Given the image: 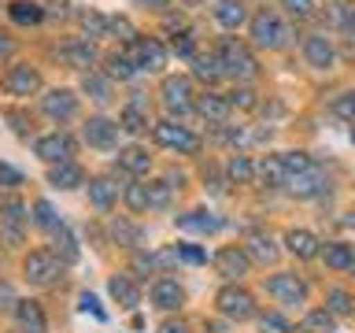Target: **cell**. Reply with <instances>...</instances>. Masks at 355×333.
<instances>
[{
  "label": "cell",
  "instance_id": "7a4b0ae2",
  "mask_svg": "<svg viewBox=\"0 0 355 333\" xmlns=\"http://www.w3.org/2000/svg\"><path fill=\"white\" fill-rule=\"evenodd\" d=\"M288 37H293V30H288L277 15H270V11H259V15L252 19V41L259 44V49H285Z\"/></svg>",
  "mask_w": 355,
  "mask_h": 333
},
{
  "label": "cell",
  "instance_id": "f907efd6",
  "mask_svg": "<svg viewBox=\"0 0 355 333\" xmlns=\"http://www.w3.org/2000/svg\"><path fill=\"white\" fill-rule=\"evenodd\" d=\"M282 4H285L288 11H293L296 19H307L311 11H315V0H282Z\"/></svg>",
  "mask_w": 355,
  "mask_h": 333
},
{
  "label": "cell",
  "instance_id": "7c38bea8",
  "mask_svg": "<svg viewBox=\"0 0 355 333\" xmlns=\"http://www.w3.org/2000/svg\"><path fill=\"white\" fill-rule=\"evenodd\" d=\"M152 304L159 311H178L185 304V289L174 282V278H159V282L152 285Z\"/></svg>",
  "mask_w": 355,
  "mask_h": 333
},
{
  "label": "cell",
  "instance_id": "d590c367",
  "mask_svg": "<svg viewBox=\"0 0 355 333\" xmlns=\"http://www.w3.org/2000/svg\"><path fill=\"white\" fill-rule=\"evenodd\" d=\"M82 89H85L93 100H100V104H104V100H111V82H107L104 74H96V71H89V74L82 78Z\"/></svg>",
  "mask_w": 355,
  "mask_h": 333
},
{
  "label": "cell",
  "instance_id": "bcb514c9",
  "mask_svg": "<svg viewBox=\"0 0 355 333\" xmlns=\"http://www.w3.org/2000/svg\"><path fill=\"white\" fill-rule=\"evenodd\" d=\"M0 219H4V222H26V207H22V200H4V204H0Z\"/></svg>",
  "mask_w": 355,
  "mask_h": 333
},
{
  "label": "cell",
  "instance_id": "7402d4cb",
  "mask_svg": "<svg viewBox=\"0 0 355 333\" xmlns=\"http://www.w3.org/2000/svg\"><path fill=\"white\" fill-rule=\"evenodd\" d=\"M178 226L193 230V233H215L222 230V219L211 215V211H189V215H178Z\"/></svg>",
  "mask_w": 355,
  "mask_h": 333
},
{
  "label": "cell",
  "instance_id": "836d02e7",
  "mask_svg": "<svg viewBox=\"0 0 355 333\" xmlns=\"http://www.w3.org/2000/svg\"><path fill=\"white\" fill-rule=\"evenodd\" d=\"M226 174H230V182H237V185H248L252 178H255V166L248 155H233V160L226 163Z\"/></svg>",
  "mask_w": 355,
  "mask_h": 333
},
{
  "label": "cell",
  "instance_id": "4dcf8cb0",
  "mask_svg": "<svg viewBox=\"0 0 355 333\" xmlns=\"http://www.w3.org/2000/svg\"><path fill=\"white\" fill-rule=\"evenodd\" d=\"M252 255V259H259V263H274L277 259V248H274V241L266 237V233H252L248 237V248H244Z\"/></svg>",
  "mask_w": 355,
  "mask_h": 333
},
{
  "label": "cell",
  "instance_id": "ee69618b",
  "mask_svg": "<svg viewBox=\"0 0 355 333\" xmlns=\"http://www.w3.org/2000/svg\"><path fill=\"white\" fill-rule=\"evenodd\" d=\"M333 115L355 122V93H340L337 100H333Z\"/></svg>",
  "mask_w": 355,
  "mask_h": 333
},
{
  "label": "cell",
  "instance_id": "8992f818",
  "mask_svg": "<svg viewBox=\"0 0 355 333\" xmlns=\"http://www.w3.org/2000/svg\"><path fill=\"white\" fill-rule=\"evenodd\" d=\"M0 89H4L8 96H30V93H37V89H41V74H37V67H30V63H15V67H8L4 78H0Z\"/></svg>",
  "mask_w": 355,
  "mask_h": 333
},
{
  "label": "cell",
  "instance_id": "44dd1931",
  "mask_svg": "<svg viewBox=\"0 0 355 333\" xmlns=\"http://www.w3.org/2000/svg\"><path fill=\"white\" fill-rule=\"evenodd\" d=\"M107 289H111V296L119 300V307H126V311H133V307L141 304V289L133 285V278H126V274L111 278V282H107Z\"/></svg>",
  "mask_w": 355,
  "mask_h": 333
},
{
  "label": "cell",
  "instance_id": "816d5d0a",
  "mask_svg": "<svg viewBox=\"0 0 355 333\" xmlns=\"http://www.w3.org/2000/svg\"><path fill=\"white\" fill-rule=\"evenodd\" d=\"M178 259H185V263H204L207 255L196 248V244H178Z\"/></svg>",
  "mask_w": 355,
  "mask_h": 333
},
{
  "label": "cell",
  "instance_id": "d6986e66",
  "mask_svg": "<svg viewBox=\"0 0 355 333\" xmlns=\"http://www.w3.org/2000/svg\"><path fill=\"white\" fill-rule=\"evenodd\" d=\"M82 182H85V174L78 163H52L49 166V185H55V189H78Z\"/></svg>",
  "mask_w": 355,
  "mask_h": 333
},
{
  "label": "cell",
  "instance_id": "7bdbcfd3",
  "mask_svg": "<svg viewBox=\"0 0 355 333\" xmlns=\"http://www.w3.org/2000/svg\"><path fill=\"white\" fill-rule=\"evenodd\" d=\"M166 204H171V185H166V182H148V207L159 211Z\"/></svg>",
  "mask_w": 355,
  "mask_h": 333
},
{
  "label": "cell",
  "instance_id": "f546056e",
  "mask_svg": "<svg viewBox=\"0 0 355 333\" xmlns=\"http://www.w3.org/2000/svg\"><path fill=\"white\" fill-rule=\"evenodd\" d=\"M255 174H259L270 189H277V185H285V182H288V174H285V166H282V155H266Z\"/></svg>",
  "mask_w": 355,
  "mask_h": 333
},
{
  "label": "cell",
  "instance_id": "681fc988",
  "mask_svg": "<svg viewBox=\"0 0 355 333\" xmlns=\"http://www.w3.org/2000/svg\"><path fill=\"white\" fill-rule=\"evenodd\" d=\"M82 26H85V33H89V37H104V30H107V19H100V15H93V11H89V15H82Z\"/></svg>",
  "mask_w": 355,
  "mask_h": 333
},
{
  "label": "cell",
  "instance_id": "603a6c76",
  "mask_svg": "<svg viewBox=\"0 0 355 333\" xmlns=\"http://www.w3.org/2000/svg\"><path fill=\"white\" fill-rule=\"evenodd\" d=\"M215 19H218V26H226V30H237L244 26V19H248V11H244L241 0H218L215 4Z\"/></svg>",
  "mask_w": 355,
  "mask_h": 333
},
{
  "label": "cell",
  "instance_id": "5bb4252c",
  "mask_svg": "<svg viewBox=\"0 0 355 333\" xmlns=\"http://www.w3.org/2000/svg\"><path fill=\"white\" fill-rule=\"evenodd\" d=\"M215 266H218V274H226V278H244L252 266V255L244 248H222L215 255Z\"/></svg>",
  "mask_w": 355,
  "mask_h": 333
},
{
  "label": "cell",
  "instance_id": "ac0fdd59",
  "mask_svg": "<svg viewBox=\"0 0 355 333\" xmlns=\"http://www.w3.org/2000/svg\"><path fill=\"white\" fill-rule=\"evenodd\" d=\"M15 318H19L22 333H44V326H49L41 304H33V300H19V304H15Z\"/></svg>",
  "mask_w": 355,
  "mask_h": 333
},
{
  "label": "cell",
  "instance_id": "4fadbf2b",
  "mask_svg": "<svg viewBox=\"0 0 355 333\" xmlns=\"http://www.w3.org/2000/svg\"><path fill=\"white\" fill-rule=\"evenodd\" d=\"M41 108H44L49 119H71L78 111V96L71 93V89H52V93H44Z\"/></svg>",
  "mask_w": 355,
  "mask_h": 333
},
{
  "label": "cell",
  "instance_id": "f1b7e54d",
  "mask_svg": "<svg viewBox=\"0 0 355 333\" xmlns=\"http://www.w3.org/2000/svg\"><path fill=\"white\" fill-rule=\"evenodd\" d=\"M322 255H326V266H333V271H355V252L348 244H326Z\"/></svg>",
  "mask_w": 355,
  "mask_h": 333
},
{
  "label": "cell",
  "instance_id": "5b68a950",
  "mask_svg": "<svg viewBox=\"0 0 355 333\" xmlns=\"http://www.w3.org/2000/svg\"><path fill=\"white\" fill-rule=\"evenodd\" d=\"M215 304H218V311H222L226 318H237V322H244V318H252V315H255V300H252L248 289H241V285L218 289Z\"/></svg>",
  "mask_w": 355,
  "mask_h": 333
},
{
  "label": "cell",
  "instance_id": "6f0895ef",
  "mask_svg": "<svg viewBox=\"0 0 355 333\" xmlns=\"http://www.w3.org/2000/svg\"><path fill=\"white\" fill-rule=\"evenodd\" d=\"M82 307H85V311H93L96 318H104V311H100V304H96V296H89V293H85V296H82Z\"/></svg>",
  "mask_w": 355,
  "mask_h": 333
},
{
  "label": "cell",
  "instance_id": "d4e9b609",
  "mask_svg": "<svg viewBox=\"0 0 355 333\" xmlns=\"http://www.w3.org/2000/svg\"><path fill=\"white\" fill-rule=\"evenodd\" d=\"M115 193H119V185H111L107 178H93V182H89V200H93L96 211H111Z\"/></svg>",
  "mask_w": 355,
  "mask_h": 333
},
{
  "label": "cell",
  "instance_id": "e0dca14e",
  "mask_svg": "<svg viewBox=\"0 0 355 333\" xmlns=\"http://www.w3.org/2000/svg\"><path fill=\"white\" fill-rule=\"evenodd\" d=\"M193 108H196L204 119H211V122H222V119L230 115V96L211 93V89H207V93H200V96H196V104H193Z\"/></svg>",
  "mask_w": 355,
  "mask_h": 333
},
{
  "label": "cell",
  "instance_id": "4316f807",
  "mask_svg": "<svg viewBox=\"0 0 355 333\" xmlns=\"http://www.w3.org/2000/svg\"><path fill=\"white\" fill-rule=\"evenodd\" d=\"M52 237H55V259L60 263H78V241H74V233L67 230V226H60V230H52Z\"/></svg>",
  "mask_w": 355,
  "mask_h": 333
},
{
  "label": "cell",
  "instance_id": "c3c4849f",
  "mask_svg": "<svg viewBox=\"0 0 355 333\" xmlns=\"http://www.w3.org/2000/svg\"><path fill=\"white\" fill-rule=\"evenodd\" d=\"M230 108L252 111L255 108V93H252V89H233V93H230Z\"/></svg>",
  "mask_w": 355,
  "mask_h": 333
},
{
  "label": "cell",
  "instance_id": "8fae6325",
  "mask_svg": "<svg viewBox=\"0 0 355 333\" xmlns=\"http://www.w3.org/2000/svg\"><path fill=\"white\" fill-rule=\"evenodd\" d=\"M119 130H122L119 122L96 115V119L85 122V141L93 144V148H111V144H119Z\"/></svg>",
  "mask_w": 355,
  "mask_h": 333
},
{
  "label": "cell",
  "instance_id": "94428289",
  "mask_svg": "<svg viewBox=\"0 0 355 333\" xmlns=\"http://www.w3.org/2000/svg\"><path fill=\"white\" fill-rule=\"evenodd\" d=\"M141 4H148V8H159V11H163V8H166V0H141Z\"/></svg>",
  "mask_w": 355,
  "mask_h": 333
},
{
  "label": "cell",
  "instance_id": "ba28073f",
  "mask_svg": "<svg viewBox=\"0 0 355 333\" xmlns=\"http://www.w3.org/2000/svg\"><path fill=\"white\" fill-rule=\"evenodd\" d=\"M126 52H130V60L137 63V71H163V63H166V52L155 37H137Z\"/></svg>",
  "mask_w": 355,
  "mask_h": 333
},
{
  "label": "cell",
  "instance_id": "ab89813d",
  "mask_svg": "<svg viewBox=\"0 0 355 333\" xmlns=\"http://www.w3.org/2000/svg\"><path fill=\"white\" fill-rule=\"evenodd\" d=\"M119 126L126 130V133H141L144 126H148V119H144L141 108H126V111L119 115Z\"/></svg>",
  "mask_w": 355,
  "mask_h": 333
},
{
  "label": "cell",
  "instance_id": "1f68e13d",
  "mask_svg": "<svg viewBox=\"0 0 355 333\" xmlns=\"http://www.w3.org/2000/svg\"><path fill=\"white\" fill-rule=\"evenodd\" d=\"M193 74L200 78V82H218L222 78V63H218V56H193Z\"/></svg>",
  "mask_w": 355,
  "mask_h": 333
},
{
  "label": "cell",
  "instance_id": "8d00e7d4",
  "mask_svg": "<svg viewBox=\"0 0 355 333\" xmlns=\"http://www.w3.org/2000/svg\"><path fill=\"white\" fill-rule=\"evenodd\" d=\"M33 222H37V226H44V230H60V226H63L49 200H37V204H33Z\"/></svg>",
  "mask_w": 355,
  "mask_h": 333
},
{
  "label": "cell",
  "instance_id": "6da1fadb",
  "mask_svg": "<svg viewBox=\"0 0 355 333\" xmlns=\"http://www.w3.org/2000/svg\"><path fill=\"white\" fill-rule=\"evenodd\" d=\"M218 63H222V74L237 78V82H252L255 74H259V63H255V56L244 49L241 41H222L218 49Z\"/></svg>",
  "mask_w": 355,
  "mask_h": 333
},
{
  "label": "cell",
  "instance_id": "83f0119b",
  "mask_svg": "<svg viewBox=\"0 0 355 333\" xmlns=\"http://www.w3.org/2000/svg\"><path fill=\"white\" fill-rule=\"evenodd\" d=\"M119 166H122V171H130V174H144L152 166V155L133 144V148H122L119 152Z\"/></svg>",
  "mask_w": 355,
  "mask_h": 333
},
{
  "label": "cell",
  "instance_id": "60d3db41",
  "mask_svg": "<svg viewBox=\"0 0 355 333\" xmlns=\"http://www.w3.org/2000/svg\"><path fill=\"white\" fill-rule=\"evenodd\" d=\"M22 226H26V222H4V219H0V244L19 248V244H22Z\"/></svg>",
  "mask_w": 355,
  "mask_h": 333
},
{
  "label": "cell",
  "instance_id": "f35d334b",
  "mask_svg": "<svg viewBox=\"0 0 355 333\" xmlns=\"http://www.w3.org/2000/svg\"><path fill=\"white\" fill-rule=\"evenodd\" d=\"M126 207L130 211H148V185H141V182H133V185H126Z\"/></svg>",
  "mask_w": 355,
  "mask_h": 333
},
{
  "label": "cell",
  "instance_id": "7dc6e473",
  "mask_svg": "<svg viewBox=\"0 0 355 333\" xmlns=\"http://www.w3.org/2000/svg\"><path fill=\"white\" fill-rule=\"evenodd\" d=\"M111 237L122 241V244H137L141 241V233L130 226V222H111Z\"/></svg>",
  "mask_w": 355,
  "mask_h": 333
},
{
  "label": "cell",
  "instance_id": "3957f363",
  "mask_svg": "<svg viewBox=\"0 0 355 333\" xmlns=\"http://www.w3.org/2000/svg\"><path fill=\"white\" fill-rule=\"evenodd\" d=\"M159 96H163V108L171 111V115H185V111H193V82H189L185 74H171L163 78L159 85Z\"/></svg>",
  "mask_w": 355,
  "mask_h": 333
},
{
  "label": "cell",
  "instance_id": "b9f144b4",
  "mask_svg": "<svg viewBox=\"0 0 355 333\" xmlns=\"http://www.w3.org/2000/svg\"><path fill=\"white\" fill-rule=\"evenodd\" d=\"M329 311H333V315H352L355 300L344 293V289H329Z\"/></svg>",
  "mask_w": 355,
  "mask_h": 333
},
{
  "label": "cell",
  "instance_id": "f6af8a7d",
  "mask_svg": "<svg viewBox=\"0 0 355 333\" xmlns=\"http://www.w3.org/2000/svg\"><path fill=\"white\" fill-rule=\"evenodd\" d=\"M333 22H337L340 30L355 33V8H348V4H333Z\"/></svg>",
  "mask_w": 355,
  "mask_h": 333
},
{
  "label": "cell",
  "instance_id": "484cf974",
  "mask_svg": "<svg viewBox=\"0 0 355 333\" xmlns=\"http://www.w3.org/2000/svg\"><path fill=\"white\" fill-rule=\"evenodd\" d=\"M8 15L19 22V26H37V22L44 19V8L33 4V0H15V4L8 8Z\"/></svg>",
  "mask_w": 355,
  "mask_h": 333
},
{
  "label": "cell",
  "instance_id": "f5cc1de1",
  "mask_svg": "<svg viewBox=\"0 0 355 333\" xmlns=\"http://www.w3.org/2000/svg\"><path fill=\"white\" fill-rule=\"evenodd\" d=\"M259 326H263V330H270V333H288V322H285L282 315H263V318H259Z\"/></svg>",
  "mask_w": 355,
  "mask_h": 333
},
{
  "label": "cell",
  "instance_id": "277c9868",
  "mask_svg": "<svg viewBox=\"0 0 355 333\" xmlns=\"http://www.w3.org/2000/svg\"><path fill=\"white\" fill-rule=\"evenodd\" d=\"M22 271H26V282L30 285H55L60 282V271H63V263L55 259L52 252H30L26 255V263H22Z\"/></svg>",
  "mask_w": 355,
  "mask_h": 333
},
{
  "label": "cell",
  "instance_id": "be15d7a7",
  "mask_svg": "<svg viewBox=\"0 0 355 333\" xmlns=\"http://www.w3.org/2000/svg\"><path fill=\"white\" fill-rule=\"evenodd\" d=\"M352 144H355V130H352Z\"/></svg>",
  "mask_w": 355,
  "mask_h": 333
},
{
  "label": "cell",
  "instance_id": "91938a15",
  "mask_svg": "<svg viewBox=\"0 0 355 333\" xmlns=\"http://www.w3.org/2000/svg\"><path fill=\"white\" fill-rule=\"evenodd\" d=\"M11 52H15V41H11V37H4V33H0V60H8Z\"/></svg>",
  "mask_w": 355,
  "mask_h": 333
},
{
  "label": "cell",
  "instance_id": "52a82bcc",
  "mask_svg": "<svg viewBox=\"0 0 355 333\" xmlns=\"http://www.w3.org/2000/svg\"><path fill=\"white\" fill-rule=\"evenodd\" d=\"M152 137L159 141L163 148H178V152H185V155L200 152V137H196V133H189L185 126H174V122H155Z\"/></svg>",
  "mask_w": 355,
  "mask_h": 333
},
{
  "label": "cell",
  "instance_id": "2e32d148",
  "mask_svg": "<svg viewBox=\"0 0 355 333\" xmlns=\"http://www.w3.org/2000/svg\"><path fill=\"white\" fill-rule=\"evenodd\" d=\"M60 56L71 67H78V71H85V74H89V67L96 63V49L89 41H67L63 49H60Z\"/></svg>",
  "mask_w": 355,
  "mask_h": 333
},
{
  "label": "cell",
  "instance_id": "cb8c5ba5",
  "mask_svg": "<svg viewBox=\"0 0 355 333\" xmlns=\"http://www.w3.org/2000/svg\"><path fill=\"white\" fill-rule=\"evenodd\" d=\"M285 185L293 189L296 196H318V193H322V185H326V182H322L318 166H311V171H304V174H293Z\"/></svg>",
  "mask_w": 355,
  "mask_h": 333
},
{
  "label": "cell",
  "instance_id": "9a60e30c",
  "mask_svg": "<svg viewBox=\"0 0 355 333\" xmlns=\"http://www.w3.org/2000/svg\"><path fill=\"white\" fill-rule=\"evenodd\" d=\"M304 56H307L311 67H318V71L333 67V44L322 37V33H307L304 37Z\"/></svg>",
  "mask_w": 355,
  "mask_h": 333
},
{
  "label": "cell",
  "instance_id": "30bf717a",
  "mask_svg": "<svg viewBox=\"0 0 355 333\" xmlns=\"http://www.w3.org/2000/svg\"><path fill=\"white\" fill-rule=\"evenodd\" d=\"M266 289H270V296H277L282 304H304L307 300V282L296 274H274L270 282H266Z\"/></svg>",
  "mask_w": 355,
  "mask_h": 333
},
{
  "label": "cell",
  "instance_id": "11a10c76",
  "mask_svg": "<svg viewBox=\"0 0 355 333\" xmlns=\"http://www.w3.org/2000/svg\"><path fill=\"white\" fill-rule=\"evenodd\" d=\"M174 52H178V56H196V44H193V37H189V33H182V37H174Z\"/></svg>",
  "mask_w": 355,
  "mask_h": 333
},
{
  "label": "cell",
  "instance_id": "74e56055",
  "mask_svg": "<svg viewBox=\"0 0 355 333\" xmlns=\"http://www.w3.org/2000/svg\"><path fill=\"white\" fill-rule=\"evenodd\" d=\"M282 166H285V174L293 178V174L311 171L315 163H311V155H307V152H285V155H282Z\"/></svg>",
  "mask_w": 355,
  "mask_h": 333
},
{
  "label": "cell",
  "instance_id": "ffe728a7",
  "mask_svg": "<svg viewBox=\"0 0 355 333\" xmlns=\"http://www.w3.org/2000/svg\"><path fill=\"white\" fill-rule=\"evenodd\" d=\"M285 244H288V252H293V255H300V259H315V255L322 252L318 237H315V233H307V230H288Z\"/></svg>",
  "mask_w": 355,
  "mask_h": 333
},
{
  "label": "cell",
  "instance_id": "680465c9",
  "mask_svg": "<svg viewBox=\"0 0 355 333\" xmlns=\"http://www.w3.org/2000/svg\"><path fill=\"white\" fill-rule=\"evenodd\" d=\"M159 333H189V330H185V322H174V318H166L163 326H159Z\"/></svg>",
  "mask_w": 355,
  "mask_h": 333
},
{
  "label": "cell",
  "instance_id": "9c48e42d",
  "mask_svg": "<svg viewBox=\"0 0 355 333\" xmlns=\"http://www.w3.org/2000/svg\"><path fill=\"white\" fill-rule=\"evenodd\" d=\"M33 152H37L44 163H71L74 141L67 137V133H49V137H37V141H33Z\"/></svg>",
  "mask_w": 355,
  "mask_h": 333
},
{
  "label": "cell",
  "instance_id": "d6a6232c",
  "mask_svg": "<svg viewBox=\"0 0 355 333\" xmlns=\"http://www.w3.org/2000/svg\"><path fill=\"white\" fill-rule=\"evenodd\" d=\"M300 333H333V311L329 307L311 311V315L300 322Z\"/></svg>",
  "mask_w": 355,
  "mask_h": 333
},
{
  "label": "cell",
  "instance_id": "db71d44e",
  "mask_svg": "<svg viewBox=\"0 0 355 333\" xmlns=\"http://www.w3.org/2000/svg\"><path fill=\"white\" fill-rule=\"evenodd\" d=\"M15 304H19L15 289H11L8 282H0V307H4V311H15Z\"/></svg>",
  "mask_w": 355,
  "mask_h": 333
},
{
  "label": "cell",
  "instance_id": "e575fe53",
  "mask_svg": "<svg viewBox=\"0 0 355 333\" xmlns=\"http://www.w3.org/2000/svg\"><path fill=\"white\" fill-rule=\"evenodd\" d=\"M137 74V63L130 60V52H115L107 60V78H119V82H126V78Z\"/></svg>",
  "mask_w": 355,
  "mask_h": 333
},
{
  "label": "cell",
  "instance_id": "6125c7cd",
  "mask_svg": "<svg viewBox=\"0 0 355 333\" xmlns=\"http://www.w3.org/2000/svg\"><path fill=\"white\" fill-rule=\"evenodd\" d=\"M185 4H204V0H185Z\"/></svg>",
  "mask_w": 355,
  "mask_h": 333
},
{
  "label": "cell",
  "instance_id": "9f6ffc18",
  "mask_svg": "<svg viewBox=\"0 0 355 333\" xmlns=\"http://www.w3.org/2000/svg\"><path fill=\"white\" fill-rule=\"evenodd\" d=\"M0 182H4V185H22V174H15L11 166L0 163Z\"/></svg>",
  "mask_w": 355,
  "mask_h": 333
}]
</instances>
